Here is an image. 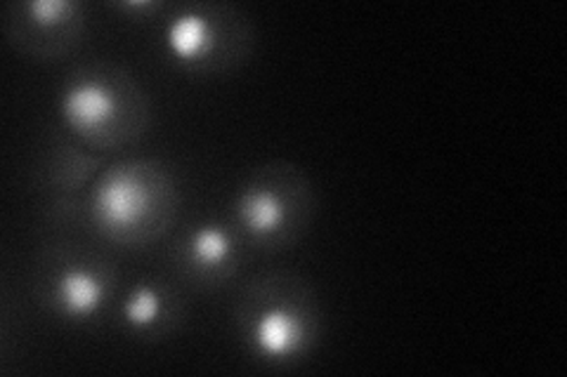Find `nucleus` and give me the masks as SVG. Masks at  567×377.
Returning a JSON list of instances; mask_svg holds the SVG:
<instances>
[{
    "instance_id": "nucleus-1",
    "label": "nucleus",
    "mask_w": 567,
    "mask_h": 377,
    "mask_svg": "<svg viewBox=\"0 0 567 377\" xmlns=\"http://www.w3.org/2000/svg\"><path fill=\"white\" fill-rule=\"evenodd\" d=\"M91 229L123 248L164 239L181 212V189L158 158H126L102 170L85 199Z\"/></svg>"
},
{
    "instance_id": "nucleus-2",
    "label": "nucleus",
    "mask_w": 567,
    "mask_h": 377,
    "mask_svg": "<svg viewBox=\"0 0 567 377\" xmlns=\"http://www.w3.org/2000/svg\"><path fill=\"white\" fill-rule=\"evenodd\" d=\"M235 326L254 356L268 364H289L317 345L322 304L303 274L293 269H265L239 291Z\"/></svg>"
},
{
    "instance_id": "nucleus-3",
    "label": "nucleus",
    "mask_w": 567,
    "mask_h": 377,
    "mask_svg": "<svg viewBox=\"0 0 567 377\" xmlns=\"http://www.w3.org/2000/svg\"><path fill=\"white\" fill-rule=\"evenodd\" d=\"M62 121L85 147L123 149L147 133L152 104L128 69L114 62H87L64 81Z\"/></svg>"
},
{
    "instance_id": "nucleus-4",
    "label": "nucleus",
    "mask_w": 567,
    "mask_h": 377,
    "mask_svg": "<svg viewBox=\"0 0 567 377\" xmlns=\"http://www.w3.org/2000/svg\"><path fill=\"white\" fill-rule=\"evenodd\" d=\"M317 208L308 172L291 160H268L244 177L235 199V227L248 245L284 253L306 237Z\"/></svg>"
},
{
    "instance_id": "nucleus-5",
    "label": "nucleus",
    "mask_w": 567,
    "mask_h": 377,
    "mask_svg": "<svg viewBox=\"0 0 567 377\" xmlns=\"http://www.w3.org/2000/svg\"><path fill=\"white\" fill-rule=\"evenodd\" d=\"M171 57L199 76H225L254 55L256 29L235 3H185L166 24Z\"/></svg>"
},
{
    "instance_id": "nucleus-6",
    "label": "nucleus",
    "mask_w": 567,
    "mask_h": 377,
    "mask_svg": "<svg viewBox=\"0 0 567 377\" xmlns=\"http://www.w3.org/2000/svg\"><path fill=\"white\" fill-rule=\"evenodd\" d=\"M116 266L74 239H50L35 253L33 295L41 307L66 321L95 318L116 289Z\"/></svg>"
},
{
    "instance_id": "nucleus-7",
    "label": "nucleus",
    "mask_w": 567,
    "mask_h": 377,
    "mask_svg": "<svg viewBox=\"0 0 567 377\" xmlns=\"http://www.w3.org/2000/svg\"><path fill=\"white\" fill-rule=\"evenodd\" d=\"M87 27L76 0H10L0 10L6 43L35 62H60L74 52Z\"/></svg>"
},
{
    "instance_id": "nucleus-8",
    "label": "nucleus",
    "mask_w": 567,
    "mask_h": 377,
    "mask_svg": "<svg viewBox=\"0 0 567 377\" xmlns=\"http://www.w3.org/2000/svg\"><path fill=\"white\" fill-rule=\"evenodd\" d=\"M244 237L237 227L208 220L189 227L173 245V269L192 289L216 291L233 281L241 266Z\"/></svg>"
},
{
    "instance_id": "nucleus-9",
    "label": "nucleus",
    "mask_w": 567,
    "mask_h": 377,
    "mask_svg": "<svg viewBox=\"0 0 567 377\" xmlns=\"http://www.w3.org/2000/svg\"><path fill=\"white\" fill-rule=\"evenodd\" d=\"M187 302L168 279H142L121 304V321L145 343H162L183 328Z\"/></svg>"
},
{
    "instance_id": "nucleus-10",
    "label": "nucleus",
    "mask_w": 567,
    "mask_h": 377,
    "mask_svg": "<svg viewBox=\"0 0 567 377\" xmlns=\"http://www.w3.org/2000/svg\"><path fill=\"white\" fill-rule=\"evenodd\" d=\"M100 168V158L76 147L66 135L50 133L39 142L29 164V185L41 196L79 193Z\"/></svg>"
},
{
    "instance_id": "nucleus-11",
    "label": "nucleus",
    "mask_w": 567,
    "mask_h": 377,
    "mask_svg": "<svg viewBox=\"0 0 567 377\" xmlns=\"http://www.w3.org/2000/svg\"><path fill=\"white\" fill-rule=\"evenodd\" d=\"M39 229L50 239H76L81 231H93L87 220V206L79 199V193L43 196V203L35 210Z\"/></svg>"
},
{
    "instance_id": "nucleus-12",
    "label": "nucleus",
    "mask_w": 567,
    "mask_h": 377,
    "mask_svg": "<svg viewBox=\"0 0 567 377\" xmlns=\"http://www.w3.org/2000/svg\"><path fill=\"white\" fill-rule=\"evenodd\" d=\"M118 12L133 14V20H145V14H154L164 8L162 0H123L114 6Z\"/></svg>"
}]
</instances>
